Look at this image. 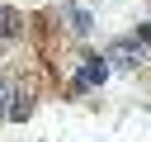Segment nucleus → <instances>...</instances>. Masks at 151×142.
Wrapping results in <instances>:
<instances>
[{
    "mask_svg": "<svg viewBox=\"0 0 151 142\" xmlns=\"http://www.w3.org/2000/svg\"><path fill=\"white\" fill-rule=\"evenodd\" d=\"M9 99H14V85H9V80H0V118L9 114Z\"/></svg>",
    "mask_w": 151,
    "mask_h": 142,
    "instance_id": "6",
    "label": "nucleus"
},
{
    "mask_svg": "<svg viewBox=\"0 0 151 142\" xmlns=\"http://www.w3.org/2000/svg\"><path fill=\"white\" fill-rule=\"evenodd\" d=\"M28 114H33V95H28V90H19V95L9 99V114H5V118H14V123H24Z\"/></svg>",
    "mask_w": 151,
    "mask_h": 142,
    "instance_id": "3",
    "label": "nucleus"
},
{
    "mask_svg": "<svg viewBox=\"0 0 151 142\" xmlns=\"http://www.w3.org/2000/svg\"><path fill=\"white\" fill-rule=\"evenodd\" d=\"M137 43H142V47L151 43V24H142V28H137Z\"/></svg>",
    "mask_w": 151,
    "mask_h": 142,
    "instance_id": "7",
    "label": "nucleus"
},
{
    "mask_svg": "<svg viewBox=\"0 0 151 142\" xmlns=\"http://www.w3.org/2000/svg\"><path fill=\"white\" fill-rule=\"evenodd\" d=\"M66 19H71V28H76V33H90V14H85V9H71Z\"/></svg>",
    "mask_w": 151,
    "mask_h": 142,
    "instance_id": "5",
    "label": "nucleus"
},
{
    "mask_svg": "<svg viewBox=\"0 0 151 142\" xmlns=\"http://www.w3.org/2000/svg\"><path fill=\"white\" fill-rule=\"evenodd\" d=\"M104 80H109V62H104V57H85V66L71 76L76 90H90V85H104Z\"/></svg>",
    "mask_w": 151,
    "mask_h": 142,
    "instance_id": "2",
    "label": "nucleus"
},
{
    "mask_svg": "<svg viewBox=\"0 0 151 142\" xmlns=\"http://www.w3.org/2000/svg\"><path fill=\"white\" fill-rule=\"evenodd\" d=\"M109 62H113L118 71H137V66L146 62V47H142L137 38H123V43H113V47H109Z\"/></svg>",
    "mask_w": 151,
    "mask_h": 142,
    "instance_id": "1",
    "label": "nucleus"
},
{
    "mask_svg": "<svg viewBox=\"0 0 151 142\" xmlns=\"http://www.w3.org/2000/svg\"><path fill=\"white\" fill-rule=\"evenodd\" d=\"M14 33H19V19H14V9L0 5V38H14Z\"/></svg>",
    "mask_w": 151,
    "mask_h": 142,
    "instance_id": "4",
    "label": "nucleus"
}]
</instances>
